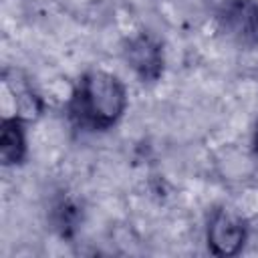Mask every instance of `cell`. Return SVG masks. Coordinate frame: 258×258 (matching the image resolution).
<instances>
[{
	"mask_svg": "<svg viewBox=\"0 0 258 258\" xmlns=\"http://www.w3.org/2000/svg\"><path fill=\"white\" fill-rule=\"evenodd\" d=\"M127 105L125 87L121 81L105 71H91L79 83L73 97V115L81 125L93 129H107L123 115Z\"/></svg>",
	"mask_w": 258,
	"mask_h": 258,
	"instance_id": "obj_1",
	"label": "cell"
},
{
	"mask_svg": "<svg viewBox=\"0 0 258 258\" xmlns=\"http://www.w3.org/2000/svg\"><path fill=\"white\" fill-rule=\"evenodd\" d=\"M246 240L244 220L230 208H220L212 214L208 226V246L218 256H234Z\"/></svg>",
	"mask_w": 258,
	"mask_h": 258,
	"instance_id": "obj_2",
	"label": "cell"
},
{
	"mask_svg": "<svg viewBox=\"0 0 258 258\" xmlns=\"http://www.w3.org/2000/svg\"><path fill=\"white\" fill-rule=\"evenodd\" d=\"M222 28L246 44L258 42V4L252 0H226L220 16Z\"/></svg>",
	"mask_w": 258,
	"mask_h": 258,
	"instance_id": "obj_3",
	"label": "cell"
},
{
	"mask_svg": "<svg viewBox=\"0 0 258 258\" xmlns=\"http://www.w3.org/2000/svg\"><path fill=\"white\" fill-rule=\"evenodd\" d=\"M42 111L40 99L32 93V89L24 83L14 79H8L4 75L2 79V113L4 119H18V121H30L36 119Z\"/></svg>",
	"mask_w": 258,
	"mask_h": 258,
	"instance_id": "obj_4",
	"label": "cell"
},
{
	"mask_svg": "<svg viewBox=\"0 0 258 258\" xmlns=\"http://www.w3.org/2000/svg\"><path fill=\"white\" fill-rule=\"evenodd\" d=\"M127 62L143 81H155L163 69V52L161 46L149 34H137L129 40L125 48Z\"/></svg>",
	"mask_w": 258,
	"mask_h": 258,
	"instance_id": "obj_5",
	"label": "cell"
},
{
	"mask_svg": "<svg viewBox=\"0 0 258 258\" xmlns=\"http://www.w3.org/2000/svg\"><path fill=\"white\" fill-rule=\"evenodd\" d=\"M24 155V133L18 119H4L0 129V157L6 165L18 163Z\"/></svg>",
	"mask_w": 258,
	"mask_h": 258,
	"instance_id": "obj_6",
	"label": "cell"
},
{
	"mask_svg": "<svg viewBox=\"0 0 258 258\" xmlns=\"http://www.w3.org/2000/svg\"><path fill=\"white\" fill-rule=\"evenodd\" d=\"M254 145H256V151H258V123H256V131H254Z\"/></svg>",
	"mask_w": 258,
	"mask_h": 258,
	"instance_id": "obj_7",
	"label": "cell"
}]
</instances>
